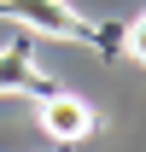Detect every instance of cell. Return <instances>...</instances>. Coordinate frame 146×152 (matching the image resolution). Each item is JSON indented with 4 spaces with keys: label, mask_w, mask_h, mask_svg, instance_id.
<instances>
[{
    "label": "cell",
    "mask_w": 146,
    "mask_h": 152,
    "mask_svg": "<svg viewBox=\"0 0 146 152\" xmlns=\"http://www.w3.org/2000/svg\"><path fill=\"white\" fill-rule=\"evenodd\" d=\"M0 18L23 23L35 35H53V41H82V47H117L111 35H99L70 0H0Z\"/></svg>",
    "instance_id": "cell-1"
},
{
    "label": "cell",
    "mask_w": 146,
    "mask_h": 152,
    "mask_svg": "<svg viewBox=\"0 0 146 152\" xmlns=\"http://www.w3.org/2000/svg\"><path fill=\"white\" fill-rule=\"evenodd\" d=\"M47 88H53V76L41 70L35 64V53H29V47H0V94H47Z\"/></svg>",
    "instance_id": "cell-3"
},
{
    "label": "cell",
    "mask_w": 146,
    "mask_h": 152,
    "mask_svg": "<svg viewBox=\"0 0 146 152\" xmlns=\"http://www.w3.org/2000/svg\"><path fill=\"white\" fill-rule=\"evenodd\" d=\"M123 53L134 58V64H146V12L123 23Z\"/></svg>",
    "instance_id": "cell-4"
},
{
    "label": "cell",
    "mask_w": 146,
    "mask_h": 152,
    "mask_svg": "<svg viewBox=\"0 0 146 152\" xmlns=\"http://www.w3.org/2000/svg\"><path fill=\"white\" fill-rule=\"evenodd\" d=\"M35 117H41V129L53 134L58 146H70V140H88V134H93V123H99L88 99H82V94H70V88H58V82L41 94Z\"/></svg>",
    "instance_id": "cell-2"
}]
</instances>
